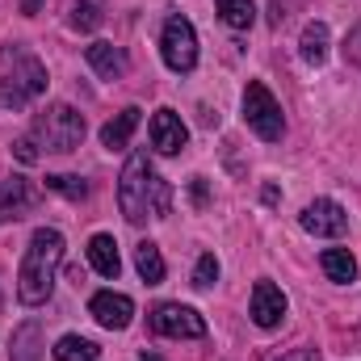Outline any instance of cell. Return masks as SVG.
I'll use <instances>...</instances> for the list:
<instances>
[{
	"instance_id": "cell-6",
	"label": "cell",
	"mask_w": 361,
	"mask_h": 361,
	"mask_svg": "<svg viewBox=\"0 0 361 361\" xmlns=\"http://www.w3.org/2000/svg\"><path fill=\"white\" fill-rule=\"evenodd\" d=\"M160 51H164V63L173 72H193L197 68V34L185 17H169L164 21V34H160Z\"/></svg>"
},
{
	"instance_id": "cell-21",
	"label": "cell",
	"mask_w": 361,
	"mask_h": 361,
	"mask_svg": "<svg viewBox=\"0 0 361 361\" xmlns=\"http://www.w3.org/2000/svg\"><path fill=\"white\" fill-rule=\"evenodd\" d=\"M97 357H101V349L85 336H63L55 345V361H97Z\"/></svg>"
},
{
	"instance_id": "cell-11",
	"label": "cell",
	"mask_w": 361,
	"mask_h": 361,
	"mask_svg": "<svg viewBox=\"0 0 361 361\" xmlns=\"http://www.w3.org/2000/svg\"><path fill=\"white\" fill-rule=\"evenodd\" d=\"M185 143H189V126L180 122V114L156 109V118H152V147H156L160 156H177Z\"/></svg>"
},
{
	"instance_id": "cell-16",
	"label": "cell",
	"mask_w": 361,
	"mask_h": 361,
	"mask_svg": "<svg viewBox=\"0 0 361 361\" xmlns=\"http://www.w3.org/2000/svg\"><path fill=\"white\" fill-rule=\"evenodd\" d=\"M89 265L101 273V277H118V273H122V257H118L114 235H92L89 240Z\"/></svg>"
},
{
	"instance_id": "cell-1",
	"label": "cell",
	"mask_w": 361,
	"mask_h": 361,
	"mask_svg": "<svg viewBox=\"0 0 361 361\" xmlns=\"http://www.w3.org/2000/svg\"><path fill=\"white\" fill-rule=\"evenodd\" d=\"M118 206L126 214V223H147V219H164L173 210V189L169 180L152 169L147 152H135L118 177Z\"/></svg>"
},
{
	"instance_id": "cell-26",
	"label": "cell",
	"mask_w": 361,
	"mask_h": 361,
	"mask_svg": "<svg viewBox=\"0 0 361 361\" xmlns=\"http://www.w3.org/2000/svg\"><path fill=\"white\" fill-rule=\"evenodd\" d=\"M281 361H319V353L315 349H294V353H286Z\"/></svg>"
},
{
	"instance_id": "cell-5",
	"label": "cell",
	"mask_w": 361,
	"mask_h": 361,
	"mask_svg": "<svg viewBox=\"0 0 361 361\" xmlns=\"http://www.w3.org/2000/svg\"><path fill=\"white\" fill-rule=\"evenodd\" d=\"M244 122L257 130V139H265V143H277L281 135H286V118H281V105H277V97H273L261 80H248V89H244Z\"/></svg>"
},
{
	"instance_id": "cell-23",
	"label": "cell",
	"mask_w": 361,
	"mask_h": 361,
	"mask_svg": "<svg viewBox=\"0 0 361 361\" xmlns=\"http://www.w3.org/2000/svg\"><path fill=\"white\" fill-rule=\"evenodd\" d=\"M47 189H55V193H63V197H72V202L89 197V185H85V180H80V177H63V173L47 177Z\"/></svg>"
},
{
	"instance_id": "cell-17",
	"label": "cell",
	"mask_w": 361,
	"mask_h": 361,
	"mask_svg": "<svg viewBox=\"0 0 361 361\" xmlns=\"http://www.w3.org/2000/svg\"><path fill=\"white\" fill-rule=\"evenodd\" d=\"M319 265L328 273V281H336V286H349V281L357 277V261H353L349 248H328V252L319 257Z\"/></svg>"
},
{
	"instance_id": "cell-22",
	"label": "cell",
	"mask_w": 361,
	"mask_h": 361,
	"mask_svg": "<svg viewBox=\"0 0 361 361\" xmlns=\"http://www.w3.org/2000/svg\"><path fill=\"white\" fill-rule=\"evenodd\" d=\"M68 21H72V30H85L89 34V30H97L105 21V13H101L97 0H72V17Z\"/></svg>"
},
{
	"instance_id": "cell-4",
	"label": "cell",
	"mask_w": 361,
	"mask_h": 361,
	"mask_svg": "<svg viewBox=\"0 0 361 361\" xmlns=\"http://www.w3.org/2000/svg\"><path fill=\"white\" fill-rule=\"evenodd\" d=\"M34 139L47 147V152H76L85 143V114L72 109V105H51L47 114H38L34 122Z\"/></svg>"
},
{
	"instance_id": "cell-25",
	"label": "cell",
	"mask_w": 361,
	"mask_h": 361,
	"mask_svg": "<svg viewBox=\"0 0 361 361\" xmlns=\"http://www.w3.org/2000/svg\"><path fill=\"white\" fill-rule=\"evenodd\" d=\"M13 156H17L21 164H38V139H34V135L17 139V143H13Z\"/></svg>"
},
{
	"instance_id": "cell-9",
	"label": "cell",
	"mask_w": 361,
	"mask_h": 361,
	"mask_svg": "<svg viewBox=\"0 0 361 361\" xmlns=\"http://www.w3.org/2000/svg\"><path fill=\"white\" fill-rule=\"evenodd\" d=\"M286 311H290V302H286V294H281V286H273V281H257L252 286V324L257 328H281V319H286Z\"/></svg>"
},
{
	"instance_id": "cell-7",
	"label": "cell",
	"mask_w": 361,
	"mask_h": 361,
	"mask_svg": "<svg viewBox=\"0 0 361 361\" xmlns=\"http://www.w3.org/2000/svg\"><path fill=\"white\" fill-rule=\"evenodd\" d=\"M152 332L156 336H177V341H202L206 336V319L193 307L180 302H160L152 311Z\"/></svg>"
},
{
	"instance_id": "cell-10",
	"label": "cell",
	"mask_w": 361,
	"mask_h": 361,
	"mask_svg": "<svg viewBox=\"0 0 361 361\" xmlns=\"http://www.w3.org/2000/svg\"><path fill=\"white\" fill-rule=\"evenodd\" d=\"M89 315L101 324V328H109V332H122V328L130 324V315H135V302H130L126 294L101 290V294H92V298H89Z\"/></svg>"
},
{
	"instance_id": "cell-18",
	"label": "cell",
	"mask_w": 361,
	"mask_h": 361,
	"mask_svg": "<svg viewBox=\"0 0 361 361\" xmlns=\"http://www.w3.org/2000/svg\"><path fill=\"white\" fill-rule=\"evenodd\" d=\"M135 269H139V277H143L147 286H160V281H164V257H160V248H156L152 240H143V244L135 248Z\"/></svg>"
},
{
	"instance_id": "cell-15",
	"label": "cell",
	"mask_w": 361,
	"mask_h": 361,
	"mask_svg": "<svg viewBox=\"0 0 361 361\" xmlns=\"http://www.w3.org/2000/svg\"><path fill=\"white\" fill-rule=\"evenodd\" d=\"M139 105H126L114 122H105V130H101V143L109 147V152H122L126 143H130V135H135V126H139Z\"/></svg>"
},
{
	"instance_id": "cell-3",
	"label": "cell",
	"mask_w": 361,
	"mask_h": 361,
	"mask_svg": "<svg viewBox=\"0 0 361 361\" xmlns=\"http://www.w3.org/2000/svg\"><path fill=\"white\" fill-rule=\"evenodd\" d=\"M4 59L13 63V72L0 80V105L4 109H25L34 97L47 92V68L34 55H21V51H4Z\"/></svg>"
},
{
	"instance_id": "cell-13",
	"label": "cell",
	"mask_w": 361,
	"mask_h": 361,
	"mask_svg": "<svg viewBox=\"0 0 361 361\" xmlns=\"http://www.w3.org/2000/svg\"><path fill=\"white\" fill-rule=\"evenodd\" d=\"M85 59H89L92 72L105 76V80H118V76H126V68H130L126 51L114 47V42H92V47H85Z\"/></svg>"
},
{
	"instance_id": "cell-8",
	"label": "cell",
	"mask_w": 361,
	"mask_h": 361,
	"mask_svg": "<svg viewBox=\"0 0 361 361\" xmlns=\"http://www.w3.org/2000/svg\"><path fill=\"white\" fill-rule=\"evenodd\" d=\"M298 223H302L307 235H319V240H336V235L349 231V214H345V206L332 202V197H315V202H307L302 214H298Z\"/></svg>"
},
{
	"instance_id": "cell-12",
	"label": "cell",
	"mask_w": 361,
	"mask_h": 361,
	"mask_svg": "<svg viewBox=\"0 0 361 361\" xmlns=\"http://www.w3.org/2000/svg\"><path fill=\"white\" fill-rule=\"evenodd\" d=\"M38 206V189L30 185V180L13 177L0 185V223H8V219H21V214H30Z\"/></svg>"
},
{
	"instance_id": "cell-20",
	"label": "cell",
	"mask_w": 361,
	"mask_h": 361,
	"mask_svg": "<svg viewBox=\"0 0 361 361\" xmlns=\"http://www.w3.org/2000/svg\"><path fill=\"white\" fill-rule=\"evenodd\" d=\"M219 17H223L231 30H252L257 4H252V0H219Z\"/></svg>"
},
{
	"instance_id": "cell-24",
	"label": "cell",
	"mask_w": 361,
	"mask_h": 361,
	"mask_svg": "<svg viewBox=\"0 0 361 361\" xmlns=\"http://www.w3.org/2000/svg\"><path fill=\"white\" fill-rule=\"evenodd\" d=\"M214 281H219V257L206 252V257L197 261V269H193V286H197V290H210Z\"/></svg>"
},
{
	"instance_id": "cell-2",
	"label": "cell",
	"mask_w": 361,
	"mask_h": 361,
	"mask_svg": "<svg viewBox=\"0 0 361 361\" xmlns=\"http://www.w3.org/2000/svg\"><path fill=\"white\" fill-rule=\"evenodd\" d=\"M63 265V231L55 227H38L30 235V248L21 257V273H17V298L25 307H42L51 298L55 273Z\"/></svg>"
},
{
	"instance_id": "cell-19",
	"label": "cell",
	"mask_w": 361,
	"mask_h": 361,
	"mask_svg": "<svg viewBox=\"0 0 361 361\" xmlns=\"http://www.w3.org/2000/svg\"><path fill=\"white\" fill-rule=\"evenodd\" d=\"M298 47H302V59L319 68V63L328 59V25H324V21H311V25L302 30V42H298Z\"/></svg>"
},
{
	"instance_id": "cell-14",
	"label": "cell",
	"mask_w": 361,
	"mask_h": 361,
	"mask_svg": "<svg viewBox=\"0 0 361 361\" xmlns=\"http://www.w3.org/2000/svg\"><path fill=\"white\" fill-rule=\"evenodd\" d=\"M42 349H47V341H42V324H38V319H25V324L13 328L8 361H38L42 357Z\"/></svg>"
},
{
	"instance_id": "cell-27",
	"label": "cell",
	"mask_w": 361,
	"mask_h": 361,
	"mask_svg": "<svg viewBox=\"0 0 361 361\" xmlns=\"http://www.w3.org/2000/svg\"><path fill=\"white\" fill-rule=\"evenodd\" d=\"M193 202H197V206L206 202V180L202 177H193Z\"/></svg>"
}]
</instances>
